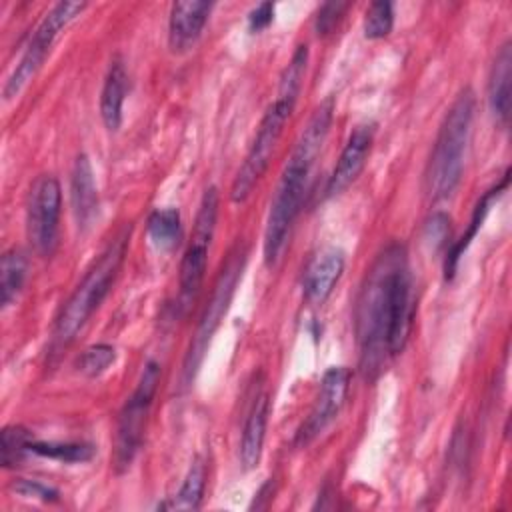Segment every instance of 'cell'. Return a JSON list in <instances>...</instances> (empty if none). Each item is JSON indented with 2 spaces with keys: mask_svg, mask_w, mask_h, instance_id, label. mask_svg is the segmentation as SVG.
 I'll use <instances>...</instances> for the list:
<instances>
[{
  "mask_svg": "<svg viewBox=\"0 0 512 512\" xmlns=\"http://www.w3.org/2000/svg\"><path fill=\"white\" fill-rule=\"evenodd\" d=\"M344 252L336 246L320 248L304 268L302 292L310 304H324L344 272Z\"/></svg>",
  "mask_w": 512,
  "mask_h": 512,
  "instance_id": "13",
  "label": "cell"
},
{
  "mask_svg": "<svg viewBox=\"0 0 512 512\" xmlns=\"http://www.w3.org/2000/svg\"><path fill=\"white\" fill-rule=\"evenodd\" d=\"M28 262L26 256L18 250H8L2 254L0 260V294H2V308H8L26 282Z\"/></svg>",
  "mask_w": 512,
  "mask_h": 512,
  "instance_id": "21",
  "label": "cell"
},
{
  "mask_svg": "<svg viewBox=\"0 0 512 512\" xmlns=\"http://www.w3.org/2000/svg\"><path fill=\"white\" fill-rule=\"evenodd\" d=\"M474 104V92L464 88L444 114L424 174V186L430 200L452 196L462 178L466 146L474 120Z\"/></svg>",
  "mask_w": 512,
  "mask_h": 512,
  "instance_id": "5",
  "label": "cell"
},
{
  "mask_svg": "<svg viewBox=\"0 0 512 512\" xmlns=\"http://www.w3.org/2000/svg\"><path fill=\"white\" fill-rule=\"evenodd\" d=\"M12 490L20 496H26V498H40L44 502L48 500H56L58 498V492L38 480H26V478H20L12 484Z\"/></svg>",
  "mask_w": 512,
  "mask_h": 512,
  "instance_id": "28",
  "label": "cell"
},
{
  "mask_svg": "<svg viewBox=\"0 0 512 512\" xmlns=\"http://www.w3.org/2000/svg\"><path fill=\"white\" fill-rule=\"evenodd\" d=\"M148 236L158 250H174L182 240V220L176 208H158L148 216Z\"/></svg>",
  "mask_w": 512,
  "mask_h": 512,
  "instance_id": "20",
  "label": "cell"
},
{
  "mask_svg": "<svg viewBox=\"0 0 512 512\" xmlns=\"http://www.w3.org/2000/svg\"><path fill=\"white\" fill-rule=\"evenodd\" d=\"M272 18H274V4L262 2L248 14V28L252 32H260L272 22Z\"/></svg>",
  "mask_w": 512,
  "mask_h": 512,
  "instance_id": "30",
  "label": "cell"
},
{
  "mask_svg": "<svg viewBox=\"0 0 512 512\" xmlns=\"http://www.w3.org/2000/svg\"><path fill=\"white\" fill-rule=\"evenodd\" d=\"M218 204H220V196L216 186L206 188L196 212L192 240L180 262V304L182 306H188L196 298L202 286L206 262H208V248L216 230Z\"/></svg>",
  "mask_w": 512,
  "mask_h": 512,
  "instance_id": "9",
  "label": "cell"
},
{
  "mask_svg": "<svg viewBox=\"0 0 512 512\" xmlns=\"http://www.w3.org/2000/svg\"><path fill=\"white\" fill-rule=\"evenodd\" d=\"M244 262H246V248L236 242L234 248L228 252V258L226 262L222 264V270L214 282V290H212V296L208 300V306L204 310V314L200 316V322H198V330L194 334V340L190 344V350L186 354V360H184V382H192L202 358H204V352L216 332V328L220 326V320L224 318L228 306H230V300H232V294L236 290V284L242 276V270H244Z\"/></svg>",
  "mask_w": 512,
  "mask_h": 512,
  "instance_id": "6",
  "label": "cell"
},
{
  "mask_svg": "<svg viewBox=\"0 0 512 512\" xmlns=\"http://www.w3.org/2000/svg\"><path fill=\"white\" fill-rule=\"evenodd\" d=\"M128 92V72L120 58H114L108 66L104 86L100 92V116L110 132H116L122 124V106Z\"/></svg>",
  "mask_w": 512,
  "mask_h": 512,
  "instance_id": "18",
  "label": "cell"
},
{
  "mask_svg": "<svg viewBox=\"0 0 512 512\" xmlns=\"http://www.w3.org/2000/svg\"><path fill=\"white\" fill-rule=\"evenodd\" d=\"M86 8V2H76V0H66L58 2L48 10V14L42 18V22L36 26L34 34L30 36V42L26 44L18 64L10 72V76L4 82L2 96L4 100L16 98L26 84L36 76V72L42 68L46 56L50 54V48L56 40V36L76 18L82 14Z\"/></svg>",
  "mask_w": 512,
  "mask_h": 512,
  "instance_id": "7",
  "label": "cell"
},
{
  "mask_svg": "<svg viewBox=\"0 0 512 512\" xmlns=\"http://www.w3.org/2000/svg\"><path fill=\"white\" fill-rule=\"evenodd\" d=\"M448 216L442 212L432 214V218L424 224V240L426 242H434V244H442L446 234H448Z\"/></svg>",
  "mask_w": 512,
  "mask_h": 512,
  "instance_id": "29",
  "label": "cell"
},
{
  "mask_svg": "<svg viewBox=\"0 0 512 512\" xmlns=\"http://www.w3.org/2000/svg\"><path fill=\"white\" fill-rule=\"evenodd\" d=\"M332 116L334 98L330 96L316 106L282 168L264 228V262L268 266H274L284 250L288 232L304 200L310 170L328 138Z\"/></svg>",
  "mask_w": 512,
  "mask_h": 512,
  "instance_id": "2",
  "label": "cell"
},
{
  "mask_svg": "<svg viewBox=\"0 0 512 512\" xmlns=\"http://www.w3.org/2000/svg\"><path fill=\"white\" fill-rule=\"evenodd\" d=\"M306 64H308V46L300 44V46H296L288 66L284 68L276 98L266 108V112L260 120V126L256 130V136L248 148V154L234 176V182L230 188L232 202L242 204L252 194L254 186L260 182L264 172L268 170L272 154L276 150V144L282 136L284 124L288 122V118L296 106V100H298V94L302 88V80L306 74Z\"/></svg>",
  "mask_w": 512,
  "mask_h": 512,
  "instance_id": "3",
  "label": "cell"
},
{
  "mask_svg": "<svg viewBox=\"0 0 512 512\" xmlns=\"http://www.w3.org/2000/svg\"><path fill=\"white\" fill-rule=\"evenodd\" d=\"M158 384H160V364L150 360L146 362L134 392L130 394V398L126 400V404L118 414L116 444H114V466L118 472L126 470L140 450Z\"/></svg>",
  "mask_w": 512,
  "mask_h": 512,
  "instance_id": "8",
  "label": "cell"
},
{
  "mask_svg": "<svg viewBox=\"0 0 512 512\" xmlns=\"http://www.w3.org/2000/svg\"><path fill=\"white\" fill-rule=\"evenodd\" d=\"M510 80H512V48L504 42L494 58L488 76V104L494 118L506 126L510 118Z\"/></svg>",
  "mask_w": 512,
  "mask_h": 512,
  "instance_id": "17",
  "label": "cell"
},
{
  "mask_svg": "<svg viewBox=\"0 0 512 512\" xmlns=\"http://www.w3.org/2000/svg\"><path fill=\"white\" fill-rule=\"evenodd\" d=\"M70 200L78 228H88L98 214V190L94 182V170L86 154H80L74 160L70 174Z\"/></svg>",
  "mask_w": 512,
  "mask_h": 512,
  "instance_id": "15",
  "label": "cell"
},
{
  "mask_svg": "<svg viewBox=\"0 0 512 512\" xmlns=\"http://www.w3.org/2000/svg\"><path fill=\"white\" fill-rule=\"evenodd\" d=\"M114 360H116L114 346H110V344H92L80 354V358L76 362V368L84 376L96 378L102 372H106L110 368V364H114Z\"/></svg>",
  "mask_w": 512,
  "mask_h": 512,
  "instance_id": "26",
  "label": "cell"
},
{
  "mask_svg": "<svg viewBox=\"0 0 512 512\" xmlns=\"http://www.w3.org/2000/svg\"><path fill=\"white\" fill-rule=\"evenodd\" d=\"M128 238H130V228H124L108 242V246L94 260L90 270L84 274L80 284L74 288L70 298L60 308L52 328L54 350L66 348L76 338V334L84 328L88 318L94 314V310L102 304V300L110 292L114 278L118 276V270L122 266V260L126 256Z\"/></svg>",
  "mask_w": 512,
  "mask_h": 512,
  "instance_id": "4",
  "label": "cell"
},
{
  "mask_svg": "<svg viewBox=\"0 0 512 512\" xmlns=\"http://www.w3.org/2000/svg\"><path fill=\"white\" fill-rule=\"evenodd\" d=\"M62 208L60 182L52 174L38 176L28 192L26 228L34 250L50 256L58 242V222Z\"/></svg>",
  "mask_w": 512,
  "mask_h": 512,
  "instance_id": "10",
  "label": "cell"
},
{
  "mask_svg": "<svg viewBox=\"0 0 512 512\" xmlns=\"http://www.w3.org/2000/svg\"><path fill=\"white\" fill-rule=\"evenodd\" d=\"M508 180H510V172L506 170V172H504V178H502L498 184H494L490 190H486V192L482 194V198L476 202L474 212H472V218H470V226H468L466 234H462V238H460V240L452 246V250L448 252L446 266H444V270H446V278H452V276H454V272H456V264H458L460 256L464 254V250L468 248V244L472 242V238L476 236V232L480 230V226H482V222H484V218H486V214H488V210H490L492 202H494V200H496V198L506 190Z\"/></svg>",
  "mask_w": 512,
  "mask_h": 512,
  "instance_id": "19",
  "label": "cell"
},
{
  "mask_svg": "<svg viewBox=\"0 0 512 512\" xmlns=\"http://www.w3.org/2000/svg\"><path fill=\"white\" fill-rule=\"evenodd\" d=\"M348 388H350V370L346 366H332L324 372L314 404L306 420L296 430V436H294L296 448H306L336 420V416L344 408Z\"/></svg>",
  "mask_w": 512,
  "mask_h": 512,
  "instance_id": "11",
  "label": "cell"
},
{
  "mask_svg": "<svg viewBox=\"0 0 512 512\" xmlns=\"http://www.w3.org/2000/svg\"><path fill=\"white\" fill-rule=\"evenodd\" d=\"M414 310L416 298L406 250L400 244H390L368 270L356 300L354 324L364 374H374L386 356L404 350Z\"/></svg>",
  "mask_w": 512,
  "mask_h": 512,
  "instance_id": "1",
  "label": "cell"
},
{
  "mask_svg": "<svg viewBox=\"0 0 512 512\" xmlns=\"http://www.w3.org/2000/svg\"><path fill=\"white\" fill-rule=\"evenodd\" d=\"M394 26V6L388 0L372 2L364 16V36L368 40H378L390 34Z\"/></svg>",
  "mask_w": 512,
  "mask_h": 512,
  "instance_id": "25",
  "label": "cell"
},
{
  "mask_svg": "<svg viewBox=\"0 0 512 512\" xmlns=\"http://www.w3.org/2000/svg\"><path fill=\"white\" fill-rule=\"evenodd\" d=\"M268 412H270V398L268 392L256 394L248 418L242 428V440H240V462L244 470H252L262 456V446L266 438V424H268Z\"/></svg>",
  "mask_w": 512,
  "mask_h": 512,
  "instance_id": "16",
  "label": "cell"
},
{
  "mask_svg": "<svg viewBox=\"0 0 512 512\" xmlns=\"http://www.w3.org/2000/svg\"><path fill=\"white\" fill-rule=\"evenodd\" d=\"M204 486H206V464L202 458H196L186 476L184 482L178 490V494L174 496V500L168 504V508L172 510H196L202 502V494H204Z\"/></svg>",
  "mask_w": 512,
  "mask_h": 512,
  "instance_id": "22",
  "label": "cell"
},
{
  "mask_svg": "<svg viewBox=\"0 0 512 512\" xmlns=\"http://www.w3.org/2000/svg\"><path fill=\"white\" fill-rule=\"evenodd\" d=\"M210 10L212 2L206 0H184L172 4L168 22V42L174 52H186L196 44L208 22Z\"/></svg>",
  "mask_w": 512,
  "mask_h": 512,
  "instance_id": "14",
  "label": "cell"
},
{
  "mask_svg": "<svg viewBox=\"0 0 512 512\" xmlns=\"http://www.w3.org/2000/svg\"><path fill=\"white\" fill-rule=\"evenodd\" d=\"M32 434L22 426H6L2 430V464L4 468L18 466L30 454Z\"/></svg>",
  "mask_w": 512,
  "mask_h": 512,
  "instance_id": "24",
  "label": "cell"
},
{
  "mask_svg": "<svg viewBox=\"0 0 512 512\" xmlns=\"http://www.w3.org/2000/svg\"><path fill=\"white\" fill-rule=\"evenodd\" d=\"M374 134H376V124H372V122L358 124L352 130V134L348 136V140L338 156V162L328 178L326 196H336V194L344 192L358 178V174L362 172V168L368 160V154L372 150Z\"/></svg>",
  "mask_w": 512,
  "mask_h": 512,
  "instance_id": "12",
  "label": "cell"
},
{
  "mask_svg": "<svg viewBox=\"0 0 512 512\" xmlns=\"http://www.w3.org/2000/svg\"><path fill=\"white\" fill-rule=\"evenodd\" d=\"M30 454L58 460V462H68V464H78V462H88L94 456V446L86 442H30Z\"/></svg>",
  "mask_w": 512,
  "mask_h": 512,
  "instance_id": "23",
  "label": "cell"
},
{
  "mask_svg": "<svg viewBox=\"0 0 512 512\" xmlns=\"http://www.w3.org/2000/svg\"><path fill=\"white\" fill-rule=\"evenodd\" d=\"M348 6H350L348 2H326V4H322L318 14H316V24H314L316 34L318 36L330 34L338 26V22L342 20Z\"/></svg>",
  "mask_w": 512,
  "mask_h": 512,
  "instance_id": "27",
  "label": "cell"
}]
</instances>
